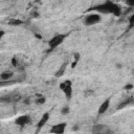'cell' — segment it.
<instances>
[{"instance_id":"cell-6","label":"cell","mask_w":134,"mask_h":134,"mask_svg":"<svg viewBox=\"0 0 134 134\" xmlns=\"http://www.w3.org/2000/svg\"><path fill=\"white\" fill-rule=\"evenodd\" d=\"M109 105H110V99H109V98L105 99V100L100 104V106L98 107V114H104V113L109 109Z\"/></svg>"},{"instance_id":"cell-7","label":"cell","mask_w":134,"mask_h":134,"mask_svg":"<svg viewBox=\"0 0 134 134\" xmlns=\"http://www.w3.org/2000/svg\"><path fill=\"white\" fill-rule=\"evenodd\" d=\"M48 119H49V112H46V113L43 114V116L41 117V119L39 120V122H38V125H37V127H38V131H39L42 127L45 126V124L48 121ZM38 131H37V132H38Z\"/></svg>"},{"instance_id":"cell-22","label":"cell","mask_w":134,"mask_h":134,"mask_svg":"<svg viewBox=\"0 0 134 134\" xmlns=\"http://www.w3.org/2000/svg\"><path fill=\"white\" fill-rule=\"evenodd\" d=\"M93 93V91H91V90H89V91H86V93H85V96H87V95H90V94H92Z\"/></svg>"},{"instance_id":"cell-2","label":"cell","mask_w":134,"mask_h":134,"mask_svg":"<svg viewBox=\"0 0 134 134\" xmlns=\"http://www.w3.org/2000/svg\"><path fill=\"white\" fill-rule=\"evenodd\" d=\"M67 37H68V34H58L54 37H52L49 40V42H48V45L50 47V50H52L55 47H58L59 45H61L63 43V41L65 40V38H67Z\"/></svg>"},{"instance_id":"cell-3","label":"cell","mask_w":134,"mask_h":134,"mask_svg":"<svg viewBox=\"0 0 134 134\" xmlns=\"http://www.w3.org/2000/svg\"><path fill=\"white\" fill-rule=\"evenodd\" d=\"M99 21H100V15L99 14H90V15L85 17L84 23L87 26H90V25H94V24L98 23Z\"/></svg>"},{"instance_id":"cell-21","label":"cell","mask_w":134,"mask_h":134,"mask_svg":"<svg viewBox=\"0 0 134 134\" xmlns=\"http://www.w3.org/2000/svg\"><path fill=\"white\" fill-rule=\"evenodd\" d=\"M79 60H80V53L79 52H75L74 53V61L79 62Z\"/></svg>"},{"instance_id":"cell-14","label":"cell","mask_w":134,"mask_h":134,"mask_svg":"<svg viewBox=\"0 0 134 134\" xmlns=\"http://www.w3.org/2000/svg\"><path fill=\"white\" fill-rule=\"evenodd\" d=\"M8 24H9V25H14V26H16V25H20V24H22V21H21V20H18V19H12V20L8 21Z\"/></svg>"},{"instance_id":"cell-12","label":"cell","mask_w":134,"mask_h":134,"mask_svg":"<svg viewBox=\"0 0 134 134\" xmlns=\"http://www.w3.org/2000/svg\"><path fill=\"white\" fill-rule=\"evenodd\" d=\"M133 102H134V97H129V98H127L126 100H124L121 104H119V105H118V107H117V109H122V108H125V107L129 106L130 104H132Z\"/></svg>"},{"instance_id":"cell-27","label":"cell","mask_w":134,"mask_h":134,"mask_svg":"<svg viewBox=\"0 0 134 134\" xmlns=\"http://www.w3.org/2000/svg\"><path fill=\"white\" fill-rule=\"evenodd\" d=\"M116 67H117V68H121V67H120V64H116Z\"/></svg>"},{"instance_id":"cell-24","label":"cell","mask_w":134,"mask_h":134,"mask_svg":"<svg viewBox=\"0 0 134 134\" xmlns=\"http://www.w3.org/2000/svg\"><path fill=\"white\" fill-rule=\"evenodd\" d=\"M3 36H4V30H1V31H0V39H1Z\"/></svg>"},{"instance_id":"cell-26","label":"cell","mask_w":134,"mask_h":134,"mask_svg":"<svg viewBox=\"0 0 134 134\" xmlns=\"http://www.w3.org/2000/svg\"><path fill=\"white\" fill-rule=\"evenodd\" d=\"M77 129H79V128H77V127H76V126H74V127H73V128H72V130H73V131H75V130H77Z\"/></svg>"},{"instance_id":"cell-13","label":"cell","mask_w":134,"mask_h":134,"mask_svg":"<svg viewBox=\"0 0 134 134\" xmlns=\"http://www.w3.org/2000/svg\"><path fill=\"white\" fill-rule=\"evenodd\" d=\"M68 85H72V83H71L70 80H66V81L62 82V83L60 84V88H61L62 90H64V89L66 88V86H68Z\"/></svg>"},{"instance_id":"cell-17","label":"cell","mask_w":134,"mask_h":134,"mask_svg":"<svg viewBox=\"0 0 134 134\" xmlns=\"http://www.w3.org/2000/svg\"><path fill=\"white\" fill-rule=\"evenodd\" d=\"M129 23H130V27H132L134 25V13L131 15V17L129 18Z\"/></svg>"},{"instance_id":"cell-4","label":"cell","mask_w":134,"mask_h":134,"mask_svg":"<svg viewBox=\"0 0 134 134\" xmlns=\"http://www.w3.org/2000/svg\"><path fill=\"white\" fill-rule=\"evenodd\" d=\"M67 124L66 122H60L54 126H52V128L50 129V133H54V134H62L65 132V128H66Z\"/></svg>"},{"instance_id":"cell-5","label":"cell","mask_w":134,"mask_h":134,"mask_svg":"<svg viewBox=\"0 0 134 134\" xmlns=\"http://www.w3.org/2000/svg\"><path fill=\"white\" fill-rule=\"evenodd\" d=\"M15 122L18 126L23 127V126H25V125H27V124L30 122V117H29V115H21V116H19V117L16 118Z\"/></svg>"},{"instance_id":"cell-11","label":"cell","mask_w":134,"mask_h":134,"mask_svg":"<svg viewBox=\"0 0 134 134\" xmlns=\"http://www.w3.org/2000/svg\"><path fill=\"white\" fill-rule=\"evenodd\" d=\"M63 92H64L65 96L67 97V99H70L71 96H72V85H68V86H66V88L63 90Z\"/></svg>"},{"instance_id":"cell-9","label":"cell","mask_w":134,"mask_h":134,"mask_svg":"<svg viewBox=\"0 0 134 134\" xmlns=\"http://www.w3.org/2000/svg\"><path fill=\"white\" fill-rule=\"evenodd\" d=\"M14 76V73L12 71H4L0 74V79L1 81H7V80H10L12 77Z\"/></svg>"},{"instance_id":"cell-16","label":"cell","mask_w":134,"mask_h":134,"mask_svg":"<svg viewBox=\"0 0 134 134\" xmlns=\"http://www.w3.org/2000/svg\"><path fill=\"white\" fill-rule=\"evenodd\" d=\"M10 63H12V65H13L14 67H17V66H18V60H17V58H16V57H13Z\"/></svg>"},{"instance_id":"cell-8","label":"cell","mask_w":134,"mask_h":134,"mask_svg":"<svg viewBox=\"0 0 134 134\" xmlns=\"http://www.w3.org/2000/svg\"><path fill=\"white\" fill-rule=\"evenodd\" d=\"M105 132H111L110 130L106 129V127L104 125H95L92 128V133H105Z\"/></svg>"},{"instance_id":"cell-20","label":"cell","mask_w":134,"mask_h":134,"mask_svg":"<svg viewBox=\"0 0 134 134\" xmlns=\"http://www.w3.org/2000/svg\"><path fill=\"white\" fill-rule=\"evenodd\" d=\"M133 87H134V86H133L132 84H127V85H126V86H125L124 88H125L126 90H131V89H132Z\"/></svg>"},{"instance_id":"cell-19","label":"cell","mask_w":134,"mask_h":134,"mask_svg":"<svg viewBox=\"0 0 134 134\" xmlns=\"http://www.w3.org/2000/svg\"><path fill=\"white\" fill-rule=\"evenodd\" d=\"M126 4L129 5L130 7H134V0H125Z\"/></svg>"},{"instance_id":"cell-23","label":"cell","mask_w":134,"mask_h":134,"mask_svg":"<svg viewBox=\"0 0 134 134\" xmlns=\"http://www.w3.org/2000/svg\"><path fill=\"white\" fill-rule=\"evenodd\" d=\"M76 64H77V62H76V61H74V62L71 64V68H74V67L76 66Z\"/></svg>"},{"instance_id":"cell-15","label":"cell","mask_w":134,"mask_h":134,"mask_svg":"<svg viewBox=\"0 0 134 134\" xmlns=\"http://www.w3.org/2000/svg\"><path fill=\"white\" fill-rule=\"evenodd\" d=\"M69 112H70V109H69L68 106H65V107H63V108L61 109V113H62L63 115H67V114H69Z\"/></svg>"},{"instance_id":"cell-18","label":"cell","mask_w":134,"mask_h":134,"mask_svg":"<svg viewBox=\"0 0 134 134\" xmlns=\"http://www.w3.org/2000/svg\"><path fill=\"white\" fill-rule=\"evenodd\" d=\"M36 103L37 104H39V105H41V104H45V97H39L37 100H36Z\"/></svg>"},{"instance_id":"cell-28","label":"cell","mask_w":134,"mask_h":134,"mask_svg":"<svg viewBox=\"0 0 134 134\" xmlns=\"http://www.w3.org/2000/svg\"><path fill=\"white\" fill-rule=\"evenodd\" d=\"M133 73H134V70H133Z\"/></svg>"},{"instance_id":"cell-1","label":"cell","mask_w":134,"mask_h":134,"mask_svg":"<svg viewBox=\"0 0 134 134\" xmlns=\"http://www.w3.org/2000/svg\"><path fill=\"white\" fill-rule=\"evenodd\" d=\"M90 10H96V12L102 13V14H112V15H114L116 17H119L120 14H121L120 6L118 4H116V3H113L110 0H107L103 4H99V5L91 7Z\"/></svg>"},{"instance_id":"cell-25","label":"cell","mask_w":134,"mask_h":134,"mask_svg":"<svg viewBox=\"0 0 134 134\" xmlns=\"http://www.w3.org/2000/svg\"><path fill=\"white\" fill-rule=\"evenodd\" d=\"M35 37H36V38H38V39H42V37H41L40 35H38V34H35Z\"/></svg>"},{"instance_id":"cell-10","label":"cell","mask_w":134,"mask_h":134,"mask_svg":"<svg viewBox=\"0 0 134 134\" xmlns=\"http://www.w3.org/2000/svg\"><path fill=\"white\" fill-rule=\"evenodd\" d=\"M66 67H67V63L65 62V63H63L62 64V66L59 68V70L55 72V77H61L63 74H64V72H65V70H66Z\"/></svg>"}]
</instances>
